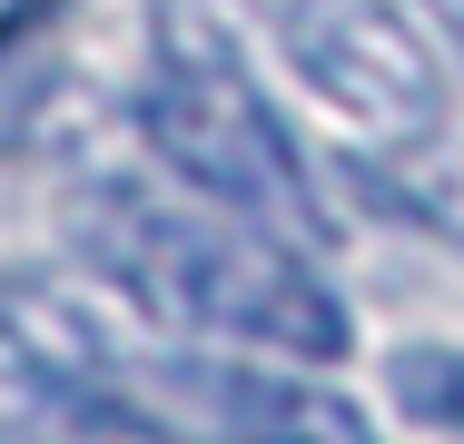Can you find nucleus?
Here are the masks:
<instances>
[{
    "label": "nucleus",
    "mask_w": 464,
    "mask_h": 444,
    "mask_svg": "<svg viewBox=\"0 0 464 444\" xmlns=\"http://www.w3.org/2000/svg\"><path fill=\"white\" fill-rule=\"evenodd\" d=\"M70 237H80V257L119 296H139L169 326L277 346V355H316V365H336L356 346L346 296L306 266V247H286L267 227H247V217L218 227V217H188V208L129 188V178H90L70 198Z\"/></svg>",
    "instance_id": "f257e3e1"
},
{
    "label": "nucleus",
    "mask_w": 464,
    "mask_h": 444,
    "mask_svg": "<svg viewBox=\"0 0 464 444\" xmlns=\"http://www.w3.org/2000/svg\"><path fill=\"white\" fill-rule=\"evenodd\" d=\"M139 129L159 139V159L198 198L237 208L247 227H267L286 247H326V208H316V178L296 159L286 119L257 99L227 30L198 0H169V20H159V70H149V99H139Z\"/></svg>",
    "instance_id": "f03ea898"
},
{
    "label": "nucleus",
    "mask_w": 464,
    "mask_h": 444,
    "mask_svg": "<svg viewBox=\"0 0 464 444\" xmlns=\"http://www.w3.org/2000/svg\"><path fill=\"white\" fill-rule=\"evenodd\" d=\"M80 395L159 425V435L188 444H375V425L326 395V385H296V375H267V365H237V355H109Z\"/></svg>",
    "instance_id": "7ed1b4c3"
},
{
    "label": "nucleus",
    "mask_w": 464,
    "mask_h": 444,
    "mask_svg": "<svg viewBox=\"0 0 464 444\" xmlns=\"http://www.w3.org/2000/svg\"><path fill=\"white\" fill-rule=\"evenodd\" d=\"M267 10H277V40L316 99H336L375 139H435L445 70L395 0H267Z\"/></svg>",
    "instance_id": "20e7f679"
},
{
    "label": "nucleus",
    "mask_w": 464,
    "mask_h": 444,
    "mask_svg": "<svg viewBox=\"0 0 464 444\" xmlns=\"http://www.w3.org/2000/svg\"><path fill=\"white\" fill-rule=\"evenodd\" d=\"M385 395H395V415H415L425 435H455L464 444V346H395L385 355Z\"/></svg>",
    "instance_id": "39448f33"
},
{
    "label": "nucleus",
    "mask_w": 464,
    "mask_h": 444,
    "mask_svg": "<svg viewBox=\"0 0 464 444\" xmlns=\"http://www.w3.org/2000/svg\"><path fill=\"white\" fill-rule=\"evenodd\" d=\"M80 0H0V60H40V40L70 20Z\"/></svg>",
    "instance_id": "423d86ee"
},
{
    "label": "nucleus",
    "mask_w": 464,
    "mask_h": 444,
    "mask_svg": "<svg viewBox=\"0 0 464 444\" xmlns=\"http://www.w3.org/2000/svg\"><path fill=\"white\" fill-rule=\"evenodd\" d=\"M435 10H445V20H455V40H464V0H435Z\"/></svg>",
    "instance_id": "0eeeda50"
}]
</instances>
